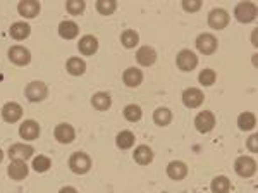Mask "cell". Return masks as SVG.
<instances>
[{
  "mask_svg": "<svg viewBox=\"0 0 258 193\" xmlns=\"http://www.w3.org/2000/svg\"><path fill=\"white\" fill-rule=\"evenodd\" d=\"M69 167L74 174H86L91 167V159L85 152H76L71 155Z\"/></svg>",
  "mask_w": 258,
  "mask_h": 193,
  "instance_id": "cell-1",
  "label": "cell"
},
{
  "mask_svg": "<svg viewBox=\"0 0 258 193\" xmlns=\"http://www.w3.org/2000/svg\"><path fill=\"white\" fill-rule=\"evenodd\" d=\"M234 14L239 23H251L256 18V6L253 2H239L234 9Z\"/></svg>",
  "mask_w": 258,
  "mask_h": 193,
  "instance_id": "cell-2",
  "label": "cell"
},
{
  "mask_svg": "<svg viewBox=\"0 0 258 193\" xmlns=\"http://www.w3.org/2000/svg\"><path fill=\"white\" fill-rule=\"evenodd\" d=\"M234 169L236 173L243 178H249L256 173V162L253 157H248V155H243V157H238L234 162Z\"/></svg>",
  "mask_w": 258,
  "mask_h": 193,
  "instance_id": "cell-3",
  "label": "cell"
},
{
  "mask_svg": "<svg viewBox=\"0 0 258 193\" xmlns=\"http://www.w3.org/2000/svg\"><path fill=\"white\" fill-rule=\"evenodd\" d=\"M217 47H219V41L212 33H202L197 38V49L202 54H205V56L214 54L215 50H217Z\"/></svg>",
  "mask_w": 258,
  "mask_h": 193,
  "instance_id": "cell-4",
  "label": "cell"
},
{
  "mask_svg": "<svg viewBox=\"0 0 258 193\" xmlns=\"http://www.w3.org/2000/svg\"><path fill=\"white\" fill-rule=\"evenodd\" d=\"M47 95L48 90L43 81H33L26 86V96L31 102H41V100L47 99Z\"/></svg>",
  "mask_w": 258,
  "mask_h": 193,
  "instance_id": "cell-5",
  "label": "cell"
},
{
  "mask_svg": "<svg viewBox=\"0 0 258 193\" xmlns=\"http://www.w3.org/2000/svg\"><path fill=\"white\" fill-rule=\"evenodd\" d=\"M205 100V95L200 88H188V90L182 91V102H184L186 107L189 109H197L203 104Z\"/></svg>",
  "mask_w": 258,
  "mask_h": 193,
  "instance_id": "cell-6",
  "label": "cell"
},
{
  "mask_svg": "<svg viewBox=\"0 0 258 193\" xmlns=\"http://www.w3.org/2000/svg\"><path fill=\"white\" fill-rule=\"evenodd\" d=\"M9 59L16 66H26V64H30V61H31V54L28 49L21 47V45H16V47L9 49Z\"/></svg>",
  "mask_w": 258,
  "mask_h": 193,
  "instance_id": "cell-7",
  "label": "cell"
},
{
  "mask_svg": "<svg viewBox=\"0 0 258 193\" xmlns=\"http://www.w3.org/2000/svg\"><path fill=\"white\" fill-rule=\"evenodd\" d=\"M195 126L200 133H210L215 126V116L212 114L210 111H205V112H200L195 119Z\"/></svg>",
  "mask_w": 258,
  "mask_h": 193,
  "instance_id": "cell-8",
  "label": "cell"
},
{
  "mask_svg": "<svg viewBox=\"0 0 258 193\" xmlns=\"http://www.w3.org/2000/svg\"><path fill=\"white\" fill-rule=\"evenodd\" d=\"M177 66L181 71H191L198 66V57L191 50H181L177 56Z\"/></svg>",
  "mask_w": 258,
  "mask_h": 193,
  "instance_id": "cell-9",
  "label": "cell"
},
{
  "mask_svg": "<svg viewBox=\"0 0 258 193\" xmlns=\"http://www.w3.org/2000/svg\"><path fill=\"white\" fill-rule=\"evenodd\" d=\"M19 136L23 140H36L40 136V126L36 121H24L23 124L19 126Z\"/></svg>",
  "mask_w": 258,
  "mask_h": 193,
  "instance_id": "cell-10",
  "label": "cell"
},
{
  "mask_svg": "<svg viewBox=\"0 0 258 193\" xmlns=\"http://www.w3.org/2000/svg\"><path fill=\"white\" fill-rule=\"evenodd\" d=\"M40 9H41L40 2H36V0H23V2H19V6H18V12L26 19L36 18Z\"/></svg>",
  "mask_w": 258,
  "mask_h": 193,
  "instance_id": "cell-11",
  "label": "cell"
},
{
  "mask_svg": "<svg viewBox=\"0 0 258 193\" xmlns=\"http://www.w3.org/2000/svg\"><path fill=\"white\" fill-rule=\"evenodd\" d=\"M33 154H35L33 147L24 145V143H14L9 149V157L12 161H26V159H30Z\"/></svg>",
  "mask_w": 258,
  "mask_h": 193,
  "instance_id": "cell-12",
  "label": "cell"
},
{
  "mask_svg": "<svg viewBox=\"0 0 258 193\" xmlns=\"http://www.w3.org/2000/svg\"><path fill=\"white\" fill-rule=\"evenodd\" d=\"M23 116V107L16 102H7L2 109V117L7 123H18Z\"/></svg>",
  "mask_w": 258,
  "mask_h": 193,
  "instance_id": "cell-13",
  "label": "cell"
},
{
  "mask_svg": "<svg viewBox=\"0 0 258 193\" xmlns=\"http://www.w3.org/2000/svg\"><path fill=\"white\" fill-rule=\"evenodd\" d=\"M7 174L14 181H21L28 176V164L24 161H12L7 167Z\"/></svg>",
  "mask_w": 258,
  "mask_h": 193,
  "instance_id": "cell-14",
  "label": "cell"
},
{
  "mask_svg": "<svg viewBox=\"0 0 258 193\" xmlns=\"http://www.w3.org/2000/svg\"><path fill=\"white\" fill-rule=\"evenodd\" d=\"M209 24L214 29H224L229 24V14L224 9H214L209 14Z\"/></svg>",
  "mask_w": 258,
  "mask_h": 193,
  "instance_id": "cell-15",
  "label": "cell"
},
{
  "mask_svg": "<svg viewBox=\"0 0 258 193\" xmlns=\"http://www.w3.org/2000/svg\"><path fill=\"white\" fill-rule=\"evenodd\" d=\"M74 136H76V131L68 123H62L55 128V140L60 141V143H73Z\"/></svg>",
  "mask_w": 258,
  "mask_h": 193,
  "instance_id": "cell-16",
  "label": "cell"
},
{
  "mask_svg": "<svg viewBox=\"0 0 258 193\" xmlns=\"http://www.w3.org/2000/svg\"><path fill=\"white\" fill-rule=\"evenodd\" d=\"M78 50H80L83 56H93L98 50V40L91 35L83 36L80 40V43H78Z\"/></svg>",
  "mask_w": 258,
  "mask_h": 193,
  "instance_id": "cell-17",
  "label": "cell"
},
{
  "mask_svg": "<svg viewBox=\"0 0 258 193\" xmlns=\"http://www.w3.org/2000/svg\"><path fill=\"white\" fill-rule=\"evenodd\" d=\"M136 61H138V64L141 66H152V64H155V61H157V52L153 50L152 47H141L138 50V54H136Z\"/></svg>",
  "mask_w": 258,
  "mask_h": 193,
  "instance_id": "cell-18",
  "label": "cell"
},
{
  "mask_svg": "<svg viewBox=\"0 0 258 193\" xmlns=\"http://www.w3.org/2000/svg\"><path fill=\"white\" fill-rule=\"evenodd\" d=\"M122 81H124V85H127L129 88H135L141 85V81H143V73H141L138 68H129L127 71H124Z\"/></svg>",
  "mask_w": 258,
  "mask_h": 193,
  "instance_id": "cell-19",
  "label": "cell"
},
{
  "mask_svg": "<svg viewBox=\"0 0 258 193\" xmlns=\"http://www.w3.org/2000/svg\"><path fill=\"white\" fill-rule=\"evenodd\" d=\"M186 174H188V167H186L184 162L172 161L167 166V176L170 179H176V181H179V179L186 178Z\"/></svg>",
  "mask_w": 258,
  "mask_h": 193,
  "instance_id": "cell-20",
  "label": "cell"
},
{
  "mask_svg": "<svg viewBox=\"0 0 258 193\" xmlns=\"http://www.w3.org/2000/svg\"><path fill=\"white\" fill-rule=\"evenodd\" d=\"M78 33H80V28H78V24L74 21H62L59 24V35L62 38L73 40L78 36Z\"/></svg>",
  "mask_w": 258,
  "mask_h": 193,
  "instance_id": "cell-21",
  "label": "cell"
},
{
  "mask_svg": "<svg viewBox=\"0 0 258 193\" xmlns=\"http://www.w3.org/2000/svg\"><path fill=\"white\" fill-rule=\"evenodd\" d=\"M9 33H11V36L14 40H24V38H28V36H30L31 28H30V24H28V23H23V21H19V23L12 24Z\"/></svg>",
  "mask_w": 258,
  "mask_h": 193,
  "instance_id": "cell-22",
  "label": "cell"
},
{
  "mask_svg": "<svg viewBox=\"0 0 258 193\" xmlns=\"http://www.w3.org/2000/svg\"><path fill=\"white\" fill-rule=\"evenodd\" d=\"M135 161L141 166H147L153 161V152L148 145H140L138 149L135 150Z\"/></svg>",
  "mask_w": 258,
  "mask_h": 193,
  "instance_id": "cell-23",
  "label": "cell"
},
{
  "mask_svg": "<svg viewBox=\"0 0 258 193\" xmlns=\"http://www.w3.org/2000/svg\"><path fill=\"white\" fill-rule=\"evenodd\" d=\"M112 104V99L109 93H103V91H100V93H95L93 99H91V106H93L97 111H107V109L110 107Z\"/></svg>",
  "mask_w": 258,
  "mask_h": 193,
  "instance_id": "cell-24",
  "label": "cell"
},
{
  "mask_svg": "<svg viewBox=\"0 0 258 193\" xmlns=\"http://www.w3.org/2000/svg\"><path fill=\"white\" fill-rule=\"evenodd\" d=\"M66 68H68V71L73 74V76H81V74L86 71V64L80 57H71L68 61V64H66Z\"/></svg>",
  "mask_w": 258,
  "mask_h": 193,
  "instance_id": "cell-25",
  "label": "cell"
},
{
  "mask_svg": "<svg viewBox=\"0 0 258 193\" xmlns=\"http://www.w3.org/2000/svg\"><path fill=\"white\" fill-rule=\"evenodd\" d=\"M238 126L241 131H249L256 126V117L253 112H243L239 117H238Z\"/></svg>",
  "mask_w": 258,
  "mask_h": 193,
  "instance_id": "cell-26",
  "label": "cell"
},
{
  "mask_svg": "<svg viewBox=\"0 0 258 193\" xmlns=\"http://www.w3.org/2000/svg\"><path fill=\"white\" fill-rule=\"evenodd\" d=\"M135 140H136L135 135H133L131 131H127V129H124V131H120L117 135V138H115V143H117L119 149L127 150L135 145Z\"/></svg>",
  "mask_w": 258,
  "mask_h": 193,
  "instance_id": "cell-27",
  "label": "cell"
},
{
  "mask_svg": "<svg viewBox=\"0 0 258 193\" xmlns=\"http://www.w3.org/2000/svg\"><path fill=\"white\" fill-rule=\"evenodd\" d=\"M153 121H155L157 126H167L172 121V112L165 107H159L153 112Z\"/></svg>",
  "mask_w": 258,
  "mask_h": 193,
  "instance_id": "cell-28",
  "label": "cell"
},
{
  "mask_svg": "<svg viewBox=\"0 0 258 193\" xmlns=\"http://www.w3.org/2000/svg\"><path fill=\"white\" fill-rule=\"evenodd\" d=\"M210 188L214 193H229V190H231V181H229L226 176H217V178H214Z\"/></svg>",
  "mask_w": 258,
  "mask_h": 193,
  "instance_id": "cell-29",
  "label": "cell"
},
{
  "mask_svg": "<svg viewBox=\"0 0 258 193\" xmlns=\"http://www.w3.org/2000/svg\"><path fill=\"white\" fill-rule=\"evenodd\" d=\"M120 41H122V45L126 49H135L140 41V36L135 29H126V31L120 35Z\"/></svg>",
  "mask_w": 258,
  "mask_h": 193,
  "instance_id": "cell-30",
  "label": "cell"
},
{
  "mask_svg": "<svg viewBox=\"0 0 258 193\" xmlns=\"http://www.w3.org/2000/svg\"><path fill=\"white\" fill-rule=\"evenodd\" d=\"M115 9H117V2L114 0H98L97 2V11L102 16H110Z\"/></svg>",
  "mask_w": 258,
  "mask_h": 193,
  "instance_id": "cell-31",
  "label": "cell"
},
{
  "mask_svg": "<svg viewBox=\"0 0 258 193\" xmlns=\"http://www.w3.org/2000/svg\"><path fill=\"white\" fill-rule=\"evenodd\" d=\"M50 166H52V161H50L48 157H45V155H38V157L33 159V169L36 171V173H45V171L50 169Z\"/></svg>",
  "mask_w": 258,
  "mask_h": 193,
  "instance_id": "cell-32",
  "label": "cell"
},
{
  "mask_svg": "<svg viewBox=\"0 0 258 193\" xmlns=\"http://www.w3.org/2000/svg\"><path fill=\"white\" fill-rule=\"evenodd\" d=\"M141 116H143V112H141V109L138 106H135V104H131V106H127L124 109V117H126L127 121H131V123L140 121Z\"/></svg>",
  "mask_w": 258,
  "mask_h": 193,
  "instance_id": "cell-33",
  "label": "cell"
},
{
  "mask_svg": "<svg viewBox=\"0 0 258 193\" xmlns=\"http://www.w3.org/2000/svg\"><path fill=\"white\" fill-rule=\"evenodd\" d=\"M215 79H217V74H215V71H212V69H203L202 73H200V76H198L200 85H203V86L214 85Z\"/></svg>",
  "mask_w": 258,
  "mask_h": 193,
  "instance_id": "cell-34",
  "label": "cell"
},
{
  "mask_svg": "<svg viewBox=\"0 0 258 193\" xmlns=\"http://www.w3.org/2000/svg\"><path fill=\"white\" fill-rule=\"evenodd\" d=\"M85 7H86V4L83 2V0H69V2L66 4V9H68L73 16H80V14H83Z\"/></svg>",
  "mask_w": 258,
  "mask_h": 193,
  "instance_id": "cell-35",
  "label": "cell"
},
{
  "mask_svg": "<svg viewBox=\"0 0 258 193\" xmlns=\"http://www.w3.org/2000/svg\"><path fill=\"white\" fill-rule=\"evenodd\" d=\"M182 9L188 12H197L202 9V0H184L182 2Z\"/></svg>",
  "mask_w": 258,
  "mask_h": 193,
  "instance_id": "cell-36",
  "label": "cell"
},
{
  "mask_svg": "<svg viewBox=\"0 0 258 193\" xmlns=\"http://www.w3.org/2000/svg\"><path fill=\"white\" fill-rule=\"evenodd\" d=\"M248 149L251 150L253 154H256L258 152V135H253V136H249L248 138Z\"/></svg>",
  "mask_w": 258,
  "mask_h": 193,
  "instance_id": "cell-37",
  "label": "cell"
},
{
  "mask_svg": "<svg viewBox=\"0 0 258 193\" xmlns=\"http://www.w3.org/2000/svg\"><path fill=\"white\" fill-rule=\"evenodd\" d=\"M59 193H78V191H76V188H73V186H64V188H60Z\"/></svg>",
  "mask_w": 258,
  "mask_h": 193,
  "instance_id": "cell-38",
  "label": "cell"
},
{
  "mask_svg": "<svg viewBox=\"0 0 258 193\" xmlns=\"http://www.w3.org/2000/svg\"><path fill=\"white\" fill-rule=\"evenodd\" d=\"M2 159H4V152H2V149H0V162H2Z\"/></svg>",
  "mask_w": 258,
  "mask_h": 193,
  "instance_id": "cell-39",
  "label": "cell"
}]
</instances>
